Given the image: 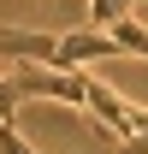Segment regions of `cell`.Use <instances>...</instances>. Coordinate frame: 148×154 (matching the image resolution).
I'll return each mask as SVG.
<instances>
[{
  "label": "cell",
  "instance_id": "obj_5",
  "mask_svg": "<svg viewBox=\"0 0 148 154\" xmlns=\"http://www.w3.org/2000/svg\"><path fill=\"white\" fill-rule=\"evenodd\" d=\"M0 154H36L18 131H12V119H6V113H0Z\"/></svg>",
  "mask_w": 148,
  "mask_h": 154
},
{
  "label": "cell",
  "instance_id": "obj_3",
  "mask_svg": "<svg viewBox=\"0 0 148 154\" xmlns=\"http://www.w3.org/2000/svg\"><path fill=\"white\" fill-rule=\"evenodd\" d=\"M130 6L136 0H89V24L95 30H113L119 18H130Z\"/></svg>",
  "mask_w": 148,
  "mask_h": 154
},
{
  "label": "cell",
  "instance_id": "obj_1",
  "mask_svg": "<svg viewBox=\"0 0 148 154\" xmlns=\"http://www.w3.org/2000/svg\"><path fill=\"white\" fill-rule=\"evenodd\" d=\"M24 101H65V107H89V71H54V65H12Z\"/></svg>",
  "mask_w": 148,
  "mask_h": 154
},
{
  "label": "cell",
  "instance_id": "obj_4",
  "mask_svg": "<svg viewBox=\"0 0 148 154\" xmlns=\"http://www.w3.org/2000/svg\"><path fill=\"white\" fill-rule=\"evenodd\" d=\"M113 36H119L125 54H142V59H148V30H142L136 18H119V24H113Z\"/></svg>",
  "mask_w": 148,
  "mask_h": 154
},
{
  "label": "cell",
  "instance_id": "obj_2",
  "mask_svg": "<svg viewBox=\"0 0 148 154\" xmlns=\"http://www.w3.org/2000/svg\"><path fill=\"white\" fill-rule=\"evenodd\" d=\"M89 113H95V125H107V136H119V142H130V136L148 131V107L113 95L101 77H89Z\"/></svg>",
  "mask_w": 148,
  "mask_h": 154
}]
</instances>
